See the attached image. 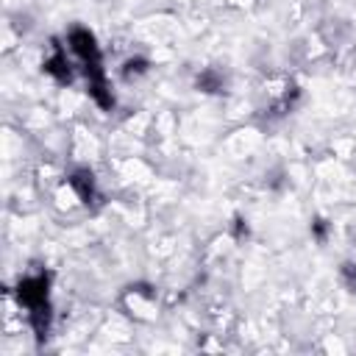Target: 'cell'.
Returning <instances> with one entry per match:
<instances>
[{"label":"cell","mask_w":356,"mask_h":356,"mask_svg":"<svg viewBox=\"0 0 356 356\" xmlns=\"http://www.w3.org/2000/svg\"><path fill=\"white\" fill-rule=\"evenodd\" d=\"M234 239H245L248 236V222L242 220V217H234Z\"/></svg>","instance_id":"cell-9"},{"label":"cell","mask_w":356,"mask_h":356,"mask_svg":"<svg viewBox=\"0 0 356 356\" xmlns=\"http://www.w3.org/2000/svg\"><path fill=\"white\" fill-rule=\"evenodd\" d=\"M339 275H342L345 286H348L350 292H356V264H353V261H345V264L339 267Z\"/></svg>","instance_id":"cell-7"},{"label":"cell","mask_w":356,"mask_h":356,"mask_svg":"<svg viewBox=\"0 0 356 356\" xmlns=\"http://www.w3.org/2000/svg\"><path fill=\"white\" fill-rule=\"evenodd\" d=\"M195 86H197V92L217 95V92H225V78H222V72H220V70L206 67V70H200V75L195 78Z\"/></svg>","instance_id":"cell-5"},{"label":"cell","mask_w":356,"mask_h":356,"mask_svg":"<svg viewBox=\"0 0 356 356\" xmlns=\"http://www.w3.org/2000/svg\"><path fill=\"white\" fill-rule=\"evenodd\" d=\"M328 220H323V217H317V220H312V236L317 239V242H325L328 239Z\"/></svg>","instance_id":"cell-8"},{"label":"cell","mask_w":356,"mask_h":356,"mask_svg":"<svg viewBox=\"0 0 356 356\" xmlns=\"http://www.w3.org/2000/svg\"><path fill=\"white\" fill-rule=\"evenodd\" d=\"M150 70V61L147 58H142V56H134V58H128V61H122V81H136V78H142L145 72Z\"/></svg>","instance_id":"cell-6"},{"label":"cell","mask_w":356,"mask_h":356,"mask_svg":"<svg viewBox=\"0 0 356 356\" xmlns=\"http://www.w3.org/2000/svg\"><path fill=\"white\" fill-rule=\"evenodd\" d=\"M42 70L58 83V86H70L75 81V70H72V61L67 58V50L58 39H53V53L42 61Z\"/></svg>","instance_id":"cell-4"},{"label":"cell","mask_w":356,"mask_h":356,"mask_svg":"<svg viewBox=\"0 0 356 356\" xmlns=\"http://www.w3.org/2000/svg\"><path fill=\"white\" fill-rule=\"evenodd\" d=\"M67 44L72 50V56L78 58L81 64V72L86 78V92L89 97L103 108V111H111L114 108V95H111V86H108V78H106V67H103V53H100V44L95 39V33L83 25H72L67 31Z\"/></svg>","instance_id":"cell-1"},{"label":"cell","mask_w":356,"mask_h":356,"mask_svg":"<svg viewBox=\"0 0 356 356\" xmlns=\"http://www.w3.org/2000/svg\"><path fill=\"white\" fill-rule=\"evenodd\" d=\"M67 184L72 186V192L78 195V200L86 206V209H97L103 203L100 192H97V184H95V172L89 167H75L70 175H67Z\"/></svg>","instance_id":"cell-3"},{"label":"cell","mask_w":356,"mask_h":356,"mask_svg":"<svg viewBox=\"0 0 356 356\" xmlns=\"http://www.w3.org/2000/svg\"><path fill=\"white\" fill-rule=\"evenodd\" d=\"M50 281H53V273L39 267L36 273L25 275L17 281L14 286V298L17 303L25 309L28 314V325L33 331V337L42 342L47 339L50 334V323H53V303H50Z\"/></svg>","instance_id":"cell-2"}]
</instances>
